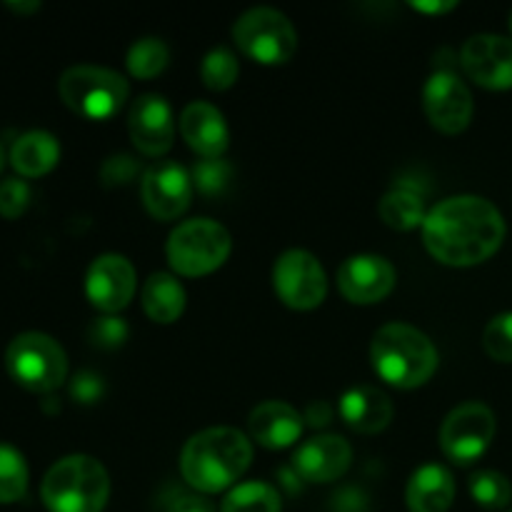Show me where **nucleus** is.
Listing matches in <instances>:
<instances>
[{
	"mask_svg": "<svg viewBox=\"0 0 512 512\" xmlns=\"http://www.w3.org/2000/svg\"><path fill=\"white\" fill-rule=\"evenodd\" d=\"M505 220L490 200L480 195H455L428 210L423 243L438 263L473 268L493 258L503 245Z\"/></svg>",
	"mask_w": 512,
	"mask_h": 512,
	"instance_id": "nucleus-1",
	"label": "nucleus"
},
{
	"mask_svg": "<svg viewBox=\"0 0 512 512\" xmlns=\"http://www.w3.org/2000/svg\"><path fill=\"white\" fill-rule=\"evenodd\" d=\"M253 460V445L235 428L195 433L180 453V473L195 493L213 495L233 488Z\"/></svg>",
	"mask_w": 512,
	"mask_h": 512,
	"instance_id": "nucleus-2",
	"label": "nucleus"
},
{
	"mask_svg": "<svg viewBox=\"0 0 512 512\" xmlns=\"http://www.w3.org/2000/svg\"><path fill=\"white\" fill-rule=\"evenodd\" d=\"M370 360L378 378L400 390H413L428 383L440 363L433 340L405 323L383 325L373 335Z\"/></svg>",
	"mask_w": 512,
	"mask_h": 512,
	"instance_id": "nucleus-3",
	"label": "nucleus"
},
{
	"mask_svg": "<svg viewBox=\"0 0 512 512\" xmlns=\"http://www.w3.org/2000/svg\"><path fill=\"white\" fill-rule=\"evenodd\" d=\"M40 498L48 512H103L110 478L90 455H68L45 473Z\"/></svg>",
	"mask_w": 512,
	"mask_h": 512,
	"instance_id": "nucleus-4",
	"label": "nucleus"
},
{
	"mask_svg": "<svg viewBox=\"0 0 512 512\" xmlns=\"http://www.w3.org/2000/svg\"><path fill=\"white\" fill-rule=\"evenodd\" d=\"M5 370L20 388L48 395L68 378V355L50 335L20 333L5 350Z\"/></svg>",
	"mask_w": 512,
	"mask_h": 512,
	"instance_id": "nucleus-5",
	"label": "nucleus"
},
{
	"mask_svg": "<svg viewBox=\"0 0 512 512\" xmlns=\"http://www.w3.org/2000/svg\"><path fill=\"white\" fill-rule=\"evenodd\" d=\"M58 93L75 115L85 120H108L120 113L130 95L128 80L98 65H75L58 80Z\"/></svg>",
	"mask_w": 512,
	"mask_h": 512,
	"instance_id": "nucleus-6",
	"label": "nucleus"
},
{
	"mask_svg": "<svg viewBox=\"0 0 512 512\" xmlns=\"http://www.w3.org/2000/svg\"><path fill=\"white\" fill-rule=\"evenodd\" d=\"M233 250L230 233L210 218L185 220L168 238L170 268L185 278H203L215 273Z\"/></svg>",
	"mask_w": 512,
	"mask_h": 512,
	"instance_id": "nucleus-7",
	"label": "nucleus"
},
{
	"mask_svg": "<svg viewBox=\"0 0 512 512\" xmlns=\"http://www.w3.org/2000/svg\"><path fill=\"white\" fill-rule=\"evenodd\" d=\"M233 40L245 58L260 65H283L298 50V33L280 10L253 8L233 25Z\"/></svg>",
	"mask_w": 512,
	"mask_h": 512,
	"instance_id": "nucleus-8",
	"label": "nucleus"
},
{
	"mask_svg": "<svg viewBox=\"0 0 512 512\" xmlns=\"http://www.w3.org/2000/svg\"><path fill=\"white\" fill-rule=\"evenodd\" d=\"M498 430L493 410L483 403H463L450 410L440 428V448L453 463L470 465L483 458Z\"/></svg>",
	"mask_w": 512,
	"mask_h": 512,
	"instance_id": "nucleus-9",
	"label": "nucleus"
},
{
	"mask_svg": "<svg viewBox=\"0 0 512 512\" xmlns=\"http://www.w3.org/2000/svg\"><path fill=\"white\" fill-rule=\"evenodd\" d=\"M273 288L288 308L313 310L328 295V278L313 253L285 250L273 265Z\"/></svg>",
	"mask_w": 512,
	"mask_h": 512,
	"instance_id": "nucleus-10",
	"label": "nucleus"
},
{
	"mask_svg": "<svg viewBox=\"0 0 512 512\" xmlns=\"http://www.w3.org/2000/svg\"><path fill=\"white\" fill-rule=\"evenodd\" d=\"M193 190L190 173L173 160H160L150 165L140 180L145 208L155 220H163V223L180 218L190 208Z\"/></svg>",
	"mask_w": 512,
	"mask_h": 512,
	"instance_id": "nucleus-11",
	"label": "nucleus"
},
{
	"mask_svg": "<svg viewBox=\"0 0 512 512\" xmlns=\"http://www.w3.org/2000/svg\"><path fill=\"white\" fill-rule=\"evenodd\" d=\"M423 105L430 125L445 135L463 133L473 120V95L468 85L450 70H438L430 75Z\"/></svg>",
	"mask_w": 512,
	"mask_h": 512,
	"instance_id": "nucleus-12",
	"label": "nucleus"
},
{
	"mask_svg": "<svg viewBox=\"0 0 512 512\" xmlns=\"http://www.w3.org/2000/svg\"><path fill=\"white\" fill-rule=\"evenodd\" d=\"M460 65L465 75L480 88H512V38L495 33H480L465 40L460 50Z\"/></svg>",
	"mask_w": 512,
	"mask_h": 512,
	"instance_id": "nucleus-13",
	"label": "nucleus"
},
{
	"mask_svg": "<svg viewBox=\"0 0 512 512\" xmlns=\"http://www.w3.org/2000/svg\"><path fill=\"white\" fill-rule=\"evenodd\" d=\"M85 295L100 313L115 315L135 295V268L125 255L108 253L93 260L85 275Z\"/></svg>",
	"mask_w": 512,
	"mask_h": 512,
	"instance_id": "nucleus-14",
	"label": "nucleus"
},
{
	"mask_svg": "<svg viewBox=\"0 0 512 512\" xmlns=\"http://www.w3.org/2000/svg\"><path fill=\"white\" fill-rule=\"evenodd\" d=\"M338 288L348 303H380L395 288L393 263L383 255H350L338 268Z\"/></svg>",
	"mask_w": 512,
	"mask_h": 512,
	"instance_id": "nucleus-15",
	"label": "nucleus"
},
{
	"mask_svg": "<svg viewBox=\"0 0 512 512\" xmlns=\"http://www.w3.org/2000/svg\"><path fill=\"white\" fill-rule=\"evenodd\" d=\"M128 133L135 148L143 155L158 158L173 148L175 120L168 100L163 95L145 93L130 105Z\"/></svg>",
	"mask_w": 512,
	"mask_h": 512,
	"instance_id": "nucleus-16",
	"label": "nucleus"
},
{
	"mask_svg": "<svg viewBox=\"0 0 512 512\" xmlns=\"http://www.w3.org/2000/svg\"><path fill=\"white\" fill-rule=\"evenodd\" d=\"M353 463V448L340 435H315L295 450L293 468L305 483H333L343 478Z\"/></svg>",
	"mask_w": 512,
	"mask_h": 512,
	"instance_id": "nucleus-17",
	"label": "nucleus"
},
{
	"mask_svg": "<svg viewBox=\"0 0 512 512\" xmlns=\"http://www.w3.org/2000/svg\"><path fill=\"white\" fill-rule=\"evenodd\" d=\"M303 415L283 400H265L248 418L250 438L268 450H285L303 435Z\"/></svg>",
	"mask_w": 512,
	"mask_h": 512,
	"instance_id": "nucleus-18",
	"label": "nucleus"
},
{
	"mask_svg": "<svg viewBox=\"0 0 512 512\" xmlns=\"http://www.w3.org/2000/svg\"><path fill=\"white\" fill-rule=\"evenodd\" d=\"M180 135L200 158H223L230 130L223 113L210 103H190L180 115Z\"/></svg>",
	"mask_w": 512,
	"mask_h": 512,
	"instance_id": "nucleus-19",
	"label": "nucleus"
},
{
	"mask_svg": "<svg viewBox=\"0 0 512 512\" xmlns=\"http://www.w3.org/2000/svg\"><path fill=\"white\" fill-rule=\"evenodd\" d=\"M338 413L350 430L360 435H375L385 430L393 420V400L373 385H358L343 393Z\"/></svg>",
	"mask_w": 512,
	"mask_h": 512,
	"instance_id": "nucleus-20",
	"label": "nucleus"
},
{
	"mask_svg": "<svg viewBox=\"0 0 512 512\" xmlns=\"http://www.w3.org/2000/svg\"><path fill=\"white\" fill-rule=\"evenodd\" d=\"M405 500L410 512H448L455 500L453 473L443 465H423L410 478Z\"/></svg>",
	"mask_w": 512,
	"mask_h": 512,
	"instance_id": "nucleus-21",
	"label": "nucleus"
},
{
	"mask_svg": "<svg viewBox=\"0 0 512 512\" xmlns=\"http://www.w3.org/2000/svg\"><path fill=\"white\" fill-rule=\"evenodd\" d=\"M60 160V143L55 135L45 130L23 133L10 148V165L23 178H40L48 175Z\"/></svg>",
	"mask_w": 512,
	"mask_h": 512,
	"instance_id": "nucleus-22",
	"label": "nucleus"
},
{
	"mask_svg": "<svg viewBox=\"0 0 512 512\" xmlns=\"http://www.w3.org/2000/svg\"><path fill=\"white\" fill-rule=\"evenodd\" d=\"M143 310L153 323L170 325L183 315L185 288L170 273H153L143 285Z\"/></svg>",
	"mask_w": 512,
	"mask_h": 512,
	"instance_id": "nucleus-23",
	"label": "nucleus"
},
{
	"mask_svg": "<svg viewBox=\"0 0 512 512\" xmlns=\"http://www.w3.org/2000/svg\"><path fill=\"white\" fill-rule=\"evenodd\" d=\"M378 213L388 228L400 230V233L415 230L428 218L423 198L410 188H393L390 193H385V198L378 205Z\"/></svg>",
	"mask_w": 512,
	"mask_h": 512,
	"instance_id": "nucleus-24",
	"label": "nucleus"
},
{
	"mask_svg": "<svg viewBox=\"0 0 512 512\" xmlns=\"http://www.w3.org/2000/svg\"><path fill=\"white\" fill-rule=\"evenodd\" d=\"M220 512H280V495L273 485L253 480L230 490Z\"/></svg>",
	"mask_w": 512,
	"mask_h": 512,
	"instance_id": "nucleus-25",
	"label": "nucleus"
},
{
	"mask_svg": "<svg viewBox=\"0 0 512 512\" xmlns=\"http://www.w3.org/2000/svg\"><path fill=\"white\" fill-rule=\"evenodd\" d=\"M28 463L13 445L0 443V505L18 503L28 493Z\"/></svg>",
	"mask_w": 512,
	"mask_h": 512,
	"instance_id": "nucleus-26",
	"label": "nucleus"
},
{
	"mask_svg": "<svg viewBox=\"0 0 512 512\" xmlns=\"http://www.w3.org/2000/svg\"><path fill=\"white\" fill-rule=\"evenodd\" d=\"M125 63L133 78L150 80L168 68L170 50L160 38H140L130 45Z\"/></svg>",
	"mask_w": 512,
	"mask_h": 512,
	"instance_id": "nucleus-27",
	"label": "nucleus"
},
{
	"mask_svg": "<svg viewBox=\"0 0 512 512\" xmlns=\"http://www.w3.org/2000/svg\"><path fill=\"white\" fill-rule=\"evenodd\" d=\"M470 495L485 510H505L512 500V483L498 470H480L470 478Z\"/></svg>",
	"mask_w": 512,
	"mask_h": 512,
	"instance_id": "nucleus-28",
	"label": "nucleus"
},
{
	"mask_svg": "<svg viewBox=\"0 0 512 512\" xmlns=\"http://www.w3.org/2000/svg\"><path fill=\"white\" fill-rule=\"evenodd\" d=\"M238 75H240L238 58H235L228 48L210 50V53L203 58V63H200V78H203L205 88L215 90V93L233 88Z\"/></svg>",
	"mask_w": 512,
	"mask_h": 512,
	"instance_id": "nucleus-29",
	"label": "nucleus"
},
{
	"mask_svg": "<svg viewBox=\"0 0 512 512\" xmlns=\"http://www.w3.org/2000/svg\"><path fill=\"white\" fill-rule=\"evenodd\" d=\"M230 175H233V168L223 158H200L193 165V170H190L193 188L203 198H218V195H223L230 183Z\"/></svg>",
	"mask_w": 512,
	"mask_h": 512,
	"instance_id": "nucleus-30",
	"label": "nucleus"
},
{
	"mask_svg": "<svg viewBox=\"0 0 512 512\" xmlns=\"http://www.w3.org/2000/svg\"><path fill=\"white\" fill-rule=\"evenodd\" d=\"M483 348L498 363H512V313H500L485 325Z\"/></svg>",
	"mask_w": 512,
	"mask_h": 512,
	"instance_id": "nucleus-31",
	"label": "nucleus"
},
{
	"mask_svg": "<svg viewBox=\"0 0 512 512\" xmlns=\"http://www.w3.org/2000/svg\"><path fill=\"white\" fill-rule=\"evenodd\" d=\"M88 335L90 340H93V345H98V348L115 350V348H123L130 330H128V323H125L123 318H118V315H103V318L93 320Z\"/></svg>",
	"mask_w": 512,
	"mask_h": 512,
	"instance_id": "nucleus-32",
	"label": "nucleus"
},
{
	"mask_svg": "<svg viewBox=\"0 0 512 512\" xmlns=\"http://www.w3.org/2000/svg\"><path fill=\"white\" fill-rule=\"evenodd\" d=\"M30 198V185L20 178H8L0 183V215L5 220H18L20 215L28 210Z\"/></svg>",
	"mask_w": 512,
	"mask_h": 512,
	"instance_id": "nucleus-33",
	"label": "nucleus"
},
{
	"mask_svg": "<svg viewBox=\"0 0 512 512\" xmlns=\"http://www.w3.org/2000/svg\"><path fill=\"white\" fill-rule=\"evenodd\" d=\"M135 175H138V163L130 155H110L100 168V180H103L105 188L128 185Z\"/></svg>",
	"mask_w": 512,
	"mask_h": 512,
	"instance_id": "nucleus-34",
	"label": "nucleus"
},
{
	"mask_svg": "<svg viewBox=\"0 0 512 512\" xmlns=\"http://www.w3.org/2000/svg\"><path fill=\"white\" fill-rule=\"evenodd\" d=\"M70 395H73L75 403L80 405H95L103 400L105 395V383L98 373H90V370H83L73 378L70 383Z\"/></svg>",
	"mask_w": 512,
	"mask_h": 512,
	"instance_id": "nucleus-35",
	"label": "nucleus"
},
{
	"mask_svg": "<svg viewBox=\"0 0 512 512\" xmlns=\"http://www.w3.org/2000/svg\"><path fill=\"white\" fill-rule=\"evenodd\" d=\"M165 512H215V505L203 493L175 490L165 498Z\"/></svg>",
	"mask_w": 512,
	"mask_h": 512,
	"instance_id": "nucleus-36",
	"label": "nucleus"
},
{
	"mask_svg": "<svg viewBox=\"0 0 512 512\" xmlns=\"http://www.w3.org/2000/svg\"><path fill=\"white\" fill-rule=\"evenodd\" d=\"M330 418H333V410H330L328 403L310 405L308 413H305V420H308V425H313V428H318V425H328Z\"/></svg>",
	"mask_w": 512,
	"mask_h": 512,
	"instance_id": "nucleus-37",
	"label": "nucleus"
},
{
	"mask_svg": "<svg viewBox=\"0 0 512 512\" xmlns=\"http://www.w3.org/2000/svg\"><path fill=\"white\" fill-rule=\"evenodd\" d=\"M458 3H413L410 8L418 10V13H433V15H440V13H450V10L455 8Z\"/></svg>",
	"mask_w": 512,
	"mask_h": 512,
	"instance_id": "nucleus-38",
	"label": "nucleus"
},
{
	"mask_svg": "<svg viewBox=\"0 0 512 512\" xmlns=\"http://www.w3.org/2000/svg\"><path fill=\"white\" fill-rule=\"evenodd\" d=\"M5 8L15 10V13H33L40 8V3H5Z\"/></svg>",
	"mask_w": 512,
	"mask_h": 512,
	"instance_id": "nucleus-39",
	"label": "nucleus"
},
{
	"mask_svg": "<svg viewBox=\"0 0 512 512\" xmlns=\"http://www.w3.org/2000/svg\"><path fill=\"white\" fill-rule=\"evenodd\" d=\"M3 165H5V155H3V148H0V170H3Z\"/></svg>",
	"mask_w": 512,
	"mask_h": 512,
	"instance_id": "nucleus-40",
	"label": "nucleus"
},
{
	"mask_svg": "<svg viewBox=\"0 0 512 512\" xmlns=\"http://www.w3.org/2000/svg\"><path fill=\"white\" fill-rule=\"evenodd\" d=\"M510 33H512V13H510Z\"/></svg>",
	"mask_w": 512,
	"mask_h": 512,
	"instance_id": "nucleus-41",
	"label": "nucleus"
},
{
	"mask_svg": "<svg viewBox=\"0 0 512 512\" xmlns=\"http://www.w3.org/2000/svg\"><path fill=\"white\" fill-rule=\"evenodd\" d=\"M508 512H512V510H508Z\"/></svg>",
	"mask_w": 512,
	"mask_h": 512,
	"instance_id": "nucleus-42",
	"label": "nucleus"
}]
</instances>
